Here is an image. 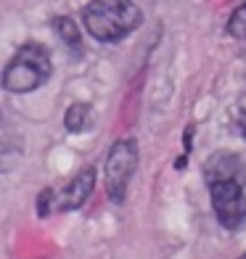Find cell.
<instances>
[{
	"label": "cell",
	"mask_w": 246,
	"mask_h": 259,
	"mask_svg": "<svg viewBox=\"0 0 246 259\" xmlns=\"http://www.w3.org/2000/svg\"><path fill=\"white\" fill-rule=\"evenodd\" d=\"M53 72L48 51L37 42H27L16 51L11 64L3 72V88L11 93H32L37 90L43 82H48Z\"/></svg>",
	"instance_id": "obj_2"
},
{
	"label": "cell",
	"mask_w": 246,
	"mask_h": 259,
	"mask_svg": "<svg viewBox=\"0 0 246 259\" xmlns=\"http://www.w3.org/2000/svg\"><path fill=\"white\" fill-rule=\"evenodd\" d=\"M138 167V146L133 140H116L106 156V191L111 196V201L122 204L127 193V183H130L133 172Z\"/></svg>",
	"instance_id": "obj_3"
},
{
	"label": "cell",
	"mask_w": 246,
	"mask_h": 259,
	"mask_svg": "<svg viewBox=\"0 0 246 259\" xmlns=\"http://www.w3.org/2000/svg\"><path fill=\"white\" fill-rule=\"evenodd\" d=\"M238 127H241V133H243V138H246V109L241 111V119H238Z\"/></svg>",
	"instance_id": "obj_11"
},
{
	"label": "cell",
	"mask_w": 246,
	"mask_h": 259,
	"mask_svg": "<svg viewBox=\"0 0 246 259\" xmlns=\"http://www.w3.org/2000/svg\"><path fill=\"white\" fill-rule=\"evenodd\" d=\"M209 196H212L215 214L222 228L236 230L246 222V196L241 183H217L209 185Z\"/></svg>",
	"instance_id": "obj_4"
},
{
	"label": "cell",
	"mask_w": 246,
	"mask_h": 259,
	"mask_svg": "<svg viewBox=\"0 0 246 259\" xmlns=\"http://www.w3.org/2000/svg\"><path fill=\"white\" fill-rule=\"evenodd\" d=\"M228 32L233 37H246V3L233 11V16L228 21Z\"/></svg>",
	"instance_id": "obj_9"
},
{
	"label": "cell",
	"mask_w": 246,
	"mask_h": 259,
	"mask_svg": "<svg viewBox=\"0 0 246 259\" xmlns=\"http://www.w3.org/2000/svg\"><path fill=\"white\" fill-rule=\"evenodd\" d=\"M238 259H246V254H243V256H238Z\"/></svg>",
	"instance_id": "obj_12"
},
{
	"label": "cell",
	"mask_w": 246,
	"mask_h": 259,
	"mask_svg": "<svg viewBox=\"0 0 246 259\" xmlns=\"http://www.w3.org/2000/svg\"><path fill=\"white\" fill-rule=\"evenodd\" d=\"M53 29H56V34L61 37L66 45H72V48H79V29H77V24L69 16H56L53 19Z\"/></svg>",
	"instance_id": "obj_8"
},
{
	"label": "cell",
	"mask_w": 246,
	"mask_h": 259,
	"mask_svg": "<svg viewBox=\"0 0 246 259\" xmlns=\"http://www.w3.org/2000/svg\"><path fill=\"white\" fill-rule=\"evenodd\" d=\"M93 185H96V172L90 167L82 169L77 178L69 183L61 193L53 198V204L61 209V211H72V209H79L82 204L88 201V196L93 193Z\"/></svg>",
	"instance_id": "obj_6"
},
{
	"label": "cell",
	"mask_w": 246,
	"mask_h": 259,
	"mask_svg": "<svg viewBox=\"0 0 246 259\" xmlns=\"http://www.w3.org/2000/svg\"><path fill=\"white\" fill-rule=\"evenodd\" d=\"M90 119H93V111L88 103H72L66 109V116H64V124L69 133H82V130L90 127Z\"/></svg>",
	"instance_id": "obj_7"
},
{
	"label": "cell",
	"mask_w": 246,
	"mask_h": 259,
	"mask_svg": "<svg viewBox=\"0 0 246 259\" xmlns=\"http://www.w3.org/2000/svg\"><path fill=\"white\" fill-rule=\"evenodd\" d=\"M82 19H85V29L96 40L116 42L140 24L143 14H140V8L135 3H125V0H98V3L85 6Z\"/></svg>",
	"instance_id": "obj_1"
},
{
	"label": "cell",
	"mask_w": 246,
	"mask_h": 259,
	"mask_svg": "<svg viewBox=\"0 0 246 259\" xmlns=\"http://www.w3.org/2000/svg\"><path fill=\"white\" fill-rule=\"evenodd\" d=\"M53 198H56V196H53V191H43V193H40V198H37V204H40V206H37V214H40V217H45V214L51 211Z\"/></svg>",
	"instance_id": "obj_10"
},
{
	"label": "cell",
	"mask_w": 246,
	"mask_h": 259,
	"mask_svg": "<svg viewBox=\"0 0 246 259\" xmlns=\"http://www.w3.org/2000/svg\"><path fill=\"white\" fill-rule=\"evenodd\" d=\"M243 164L236 154L230 151H217L207 159L204 164V180L207 185H217V183H243Z\"/></svg>",
	"instance_id": "obj_5"
}]
</instances>
